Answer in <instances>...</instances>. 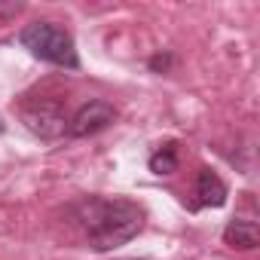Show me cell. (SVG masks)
<instances>
[{
  "mask_svg": "<svg viewBox=\"0 0 260 260\" xmlns=\"http://www.w3.org/2000/svg\"><path fill=\"white\" fill-rule=\"evenodd\" d=\"M77 220L86 233V242L95 251H113L132 242L144 230V208L132 199H101L89 196L77 208Z\"/></svg>",
  "mask_w": 260,
  "mask_h": 260,
  "instance_id": "cell-1",
  "label": "cell"
},
{
  "mask_svg": "<svg viewBox=\"0 0 260 260\" xmlns=\"http://www.w3.org/2000/svg\"><path fill=\"white\" fill-rule=\"evenodd\" d=\"M19 43L40 61L46 64H55V68H68V71H77L80 68V55H77V46H74V37L52 25V22H31L28 28H22L19 34Z\"/></svg>",
  "mask_w": 260,
  "mask_h": 260,
  "instance_id": "cell-2",
  "label": "cell"
},
{
  "mask_svg": "<svg viewBox=\"0 0 260 260\" xmlns=\"http://www.w3.org/2000/svg\"><path fill=\"white\" fill-rule=\"evenodd\" d=\"M22 122H25V128H28L31 135L46 138V141H52V138H58V135L68 132L64 107L58 101H52V98H37V101L25 104L22 107Z\"/></svg>",
  "mask_w": 260,
  "mask_h": 260,
  "instance_id": "cell-3",
  "label": "cell"
},
{
  "mask_svg": "<svg viewBox=\"0 0 260 260\" xmlns=\"http://www.w3.org/2000/svg\"><path fill=\"white\" fill-rule=\"evenodd\" d=\"M113 122H116V107H113L110 101L95 98V101H86V104L68 119V135H74V138H89V135L104 132V128L113 125Z\"/></svg>",
  "mask_w": 260,
  "mask_h": 260,
  "instance_id": "cell-4",
  "label": "cell"
},
{
  "mask_svg": "<svg viewBox=\"0 0 260 260\" xmlns=\"http://www.w3.org/2000/svg\"><path fill=\"white\" fill-rule=\"evenodd\" d=\"M196 205L199 208H220L226 202V184L220 181L217 172L211 169H202L199 178H196Z\"/></svg>",
  "mask_w": 260,
  "mask_h": 260,
  "instance_id": "cell-5",
  "label": "cell"
},
{
  "mask_svg": "<svg viewBox=\"0 0 260 260\" xmlns=\"http://www.w3.org/2000/svg\"><path fill=\"white\" fill-rule=\"evenodd\" d=\"M223 242L230 248H239V251H251L260 245V226L254 220H245V217H233L226 226H223Z\"/></svg>",
  "mask_w": 260,
  "mask_h": 260,
  "instance_id": "cell-6",
  "label": "cell"
},
{
  "mask_svg": "<svg viewBox=\"0 0 260 260\" xmlns=\"http://www.w3.org/2000/svg\"><path fill=\"white\" fill-rule=\"evenodd\" d=\"M147 166H150L153 175H172V172H178V144L169 141V144H162L159 150H153Z\"/></svg>",
  "mask_w": 260,
  "mask_h": 260,
  "instance_id": "cell-7",
  "label": "cell"
},
{
  "mask_svg": "<svg viewBox=\"0 0 260 260\" xmlns=\"http://www.w3.org/2000/svg\"><path fill=\"white\" fill-rule=\"evenodd\" d=\"M169 64H172V55H153V58H150V68H153L156 74H166Z\"/></svg>",
  "mask_w": 260,
  "mask_h": 260,
  "instance_id": "cell-8",
  "label": "cell"
},
{
  "mask_svg": "<svg viewBox=\"0 0 260 260\" xmlns=\"http://www.w3.org/2000/svg\"><path fill=\"white\" fill-rule=\"evenodd\" d=\"M0 132H4V122H0Z\"/></svg>",
  "mask_w": 260,
  "mask_h": 260,
  "instance_id": "cell-9",
  "label": "cell"
}]
</instances>
